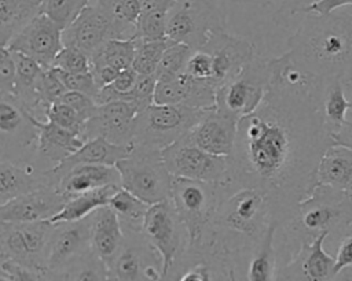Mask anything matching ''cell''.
Returning a JSON list of instances; mask_svg holds the SVG:
<instances>
[{"label": "cell", "mask_w": 352, "mask_h": 281, "mask_svg": "<svg viewBox=\"0 0 352 281\" xmlns=\"http://www.w3.org/2000/svg\"><path fill=\"white\" fill-rule=\"evenodd\" d=\"M176 0H143L136 25V37L140 40H164L166 37V19Z\"/></svg>", "instance_id": "35"}, {"label": "cell", "mask_w": 352, "mask_h": 281, "mask_svg": "<svg viewBox=\"0 0 352 281\" xmlns=\"http://www.w3.org/2000/svg\"><path fill=\"white\" fill-rule=\"evenodd\" d=\"M315 181L316 186L352 192V151L338 144L329 145L318 163Z\"/></svg>", "instance_id": "28"}, {"label": "cell", "mask_w": 352, "mask_h": 281, "mask_svg": "<svg viewBox=\"0 0 352 281\" xmlns=\"http://www.w3.org/2000/svg\"><path fill=\"white\" fill-rule=\"evenodd\" d=\"M212 59V85L216 90L234 78L256 55L252 41L231 36L226 30L214 33L205 45Z\"/></svg>", "instance_id": "17"}, {"label": "cell", "mask_w": 352, "mask_h": 281, "mask_svg": "<svg viewBox=\"0 0 352 281\" xmlns=\"http://www.w3.org/2000/svg\"><path fill=\"white\" fill-rule=\"evenodd\" d=\"M44 121H50L60 127H65L78 134L81 138H82L85 122H87L76 110H73L69 104H66L62 100L51 103L44 108Z\"/></svg>", "instance_id": "40"}, {"label": "cell", "mask_w": 352, "mask_h": 281, "mask_svg": "<svg viewBox=\"0 0 352 281\" xmlns=\"http://www.w3.org/2000/svg\"><path fill=\"white\" fill-rule=\"evenodd\" d=\"M230 192L221 184L173 177L170 200L187 228L188 245L201 241L217 207Z\"/></svg>", "instance_id": "6"}, {"label": "cell", "mask_w": 352, "mask_h": 281, "mask_svg": "<svg viewBox=\"0 0 352 281\" xmlns=\"http://www.w3.org/2000/svg\"><path fill=\"white\" fill-rule=\"evenodd\" d=\"M107 273L109 280H162V259L143 233L124 232L122 245Z\"/></svg>", "instance_id": "15"}, {"label": "cell", "mask_w": 352, "mask_h": 281, "mask_svg": "<svg viewBox=\"0 0 352 281\" xmlns=\"http://www.w3.org/2000/svg\"><path fill=\"white\" fill-rule=\"evenodd\" d=\"M329 233L323 232L311 241H305L290 256L289 262L278 270L276 280H336L334 256L323 249Z\"/></svg>", "instance_id": "20"}, {"label": "cell", "mask_w": 352, "mask_h": 281, "mask_svg": "<svg viewBox=\"0 0 352 281\" xmlns=\"http://www.w3.org/2000/svg\"><path fill=\"white\" fill-rule=\"evenodd\" d=\"M15 74L16 67L12 51L7 45H0V92L14 93Z\"/></svg>", "instance_id": "47"}, {"label": "cell", "mask_w": 352, "mask_h": 281, "mask_svg": "<svg viewBox=\"0 0 352 281\" xmlns=\"http://www.w3.org/2000/svg\"><path fill=\"white\" fill-rule=\"evenodd\" d=\"M226 30V18L216 0H176L168 14L166 37L198 49L217 32Z\"/></svg>", "instance_id": "9"}, {"label": "cell", "mask_w": 352, "mask_h": 281, "mask_svg": "<svg viewBox=\"0 0 352 281\" xmlns=\"http://www.w3.org/2000/svg\"><path fill=\"white\" fill-rule=\"evenodd\" d=\"M116 19L136 29L143 0H96Z\"/></svg>", "instance_id": "44"}, {"label": "cell", "mask_w": 352, "mask_h": 281, "mask_svg": "<svg viewBox=\"0 0 352 281\" xmlns=\"http://www.w3.org/2000/svg\"><path fill=\"white\" fill-rule=\"evenodd\" d=\"M290 63L314 81H352V11L304 12L297 30L287 38Z\"/></svg>", "instance_id": "3"}, {"label": "cell", "mask_w": 352, "mask_h": 281, "mask_svg": "<svg viewBox=\"0 0 352 281\" xmlns=\"http://www.w3.org/2000/svg\"><path fill=\"white\" fill-rule=\"evenodd\" d=\"M54 223L48 219L34 222H0V256L43 271L50 280L48 248Z\"/></svg>", "instance_id": "11"}, {"label": "cell", "mask_w": 352, "mask_h": 281, "mask_svg": "<svg viewBox=\"0 0 352 281\" xmlns=\"http://www.w3.org/2000/svg\"><path fill=\"white\" fill-rule=\"evenodd\" d=\"M351 195H352V192H351Z\"/></svg>", "instance_id": "55"}, {"label": "cell", "mask_w": 352, "mask_h": 281, "mask_svg": "<svg viewBox=\"0 0 352 281\" xmlns=\"http://www.w3.org/2000/svg\"><path fill=\"white\" fill-rule=\"evenodd\" d=\"M37 136L34 115L14 93L0 92V159L34 166Z\"/></svg>", "instance_id": "10"}, {"label": "cell", "mask_w": 352, "mask_h": 281, "mask_svg": "<svg viewBox=\"0 0 352 281\" xmlns=\"http://www.w3.org/2000/svg\"><path fill=\"white\" fill-rule=\"evenodd\" d=\"M88 1L89 0H41L40 12L48 15L65 29Z\"/></svg>", "instance_id": "41"}, {"label": "cell", "mask_w": 352, "mask_h": 281, "mask_svg": "<svg viewBox=\"0 0 352 281\" xmlns=\"http://www.w3.org/2000/svg\"><path fill=\"white\" fill-rule=\"evenodd\" d=\"M157 85L155 74H139L133 89L129 93V101L136 106L139 111L154 103V90Z\"/></svg>", "instance_id": "46"}, {"label": "cell", "mask_w": 352, "mask_h": 281, "mask_svg": "<svg viewBox=\"0 0 352 281\" xmlns=\"http://www.w3.org/2000/svg\"><path fill=\"white\" fill-rule=\"evenodd\" d=\"M139 110L126 100H114L98 106L94 117L87 119L82 138L102 137L114 144H132L133 121Z\"/></svg>", "instance_id": "19"}, {"label": "cell", "mask_w": 352, "mask_h": 281, "mask_svg": "<svg viewBox=\"0 0 352 281\" xmlns=\"http://www.w3.org/2000/svg\"><path fill=\"white\" fill-rule=\"evenodd\" d=\"M109 206L116 212L124 232L142 233L144 217L150 207L148 203L139 199L129 191L118 188L110 197Z\"/></svg>", "instance_id": "34"}, {"label": "cell", "mask_w": 352, "mask_h": 281, "mask_svg": "<svg viewBox=\"0 0 352 281\" xmlns=\"http://www.w3.org/2000/svg\"><path fill=\"white\" fill-rule=\"evenodd\" d=\"M138 47V37L111 38L106 41L92 56V66H110L122 70L132 66Z\"/></svg>", "instance_id": "36"}, {"label": "cell", "mask_w": 352, "mask_h": 281, "mask_svg": "<svg viewBox=\"0 0 352 281\" xmlns=\"http://www.w3.org/2000/svg\"><path fill=\"white\" fill-rule=\"evenodd\" d=\"M305 0H283L279 8L274 14V21L278 25L285 23L289 18L298 14L300 10L304 7Z\"/></svg>", "instance_id": "51"}, {"label": "cell", "mask_w": 352, "mask_h": 281, "mask_svg": "<svg viewBox=\"0 0 352 281\" xmlns=\"http://www.w3.org/2000/svg\"><path fill=\"white\" fill-rule=\"evenodd\" d=\"M191 51L192 48H190L188 45L170 40L166 49L164 51V55L155 71L157 80L173 78L182 74L186 69Z\"/></svg>", "instance_id": "39"}, {"label": "cell", "mask_w": 352, "mask_h": 281, "mask_svg": "<svg viewBox=\"0 0 352 281\" xmlns=\"http://www.w3.org/2000/svg\"><path fill=\"white\" fill-rule=\"evenodd\" d=\"M3 260H4V258L0 256V280H6V277H4L3 271H1V262H3Z\"/></svg>", "instance_id": "53"}, {"label": "cell", "mask_w": 352, "mask_h": 281, "mask_svg": "<svg viewBox=\"0 0 352 281\" xmlns=\"http://www.w3.org/2000/svg\"><path fill=\"white\" fill-rule=\"evenodd\" d=\"M271 77L272 58L256 53L234 78L216 90V110L235 119L253 112L263 101Z\"/></svg>", "instance_id": "8"}, {"label": "cell", "mask_w": 352, "mask_h": 281, "mask_svg": "<svg viewBox=\"0 0 352 281\" xmlns=\"http://www.w3.org/2000/svg\"><path fill=\"white\" fill-rule=\"evenodd\" d=\"M314 1H318V0H305V1H304V5H307V4H311V3H314Z\"/></svg>", "instance_id": "54"}, {"label": "cell", "mask_w": 352, "mask_h": 281, "mask_svg": "<svg viewBox=\"0 0 352 281\" xmlns=\"http://www.w3.org/2000/svg\"><path fill=\"white\" fill-rule=\"evenodd\" d=\"M268 196L257 188H238L217 207L201 241L195 245L217 256L235 276L248 262L274 222ZM279 223V222H278Z\"/></svg>", "instance_id": "2"}, {"label": "cell", "mask_w": 352, "mask_h": 281, "mask_svg": "<svg viewBox=\"0 0 352 281\" xmlns=\"http://www.w3.org/2000/svg\"><path fill=\"white\" fill-rule=\"evenodd\" d=\"M89 215L77 221L54 223L48 248L50 280H55L58 273L91 252Z\"/></svg>", "instance_id": "18"}, {"label": "cell", "mask_w": 352, "mask_h": 281, "mask_svg": "<svg viewBox=\"0 0 352 281\" xmlns=\"http://www.w3.org/2000/svg\"><path fill=\"white\" fill-rule=\"evenodd\" d=\"M60 100L65 101L66 104H69L73 110H76L85 121L95 115L98 106H99L94 97H91L85 93H81V92H76V90H67L60 97Z\"/></svg>", "instance_id": "48"}, {"label": "cell", "mask_w": 352, "mask_h": 281, "mask_svg": "<svg viewBox=\"0 0 352 281\" xmlns=\"http://www.w3.org/2000/svg\"><path fill=\"white\" fill-rule=\"evenodd\" d=\"M52 67L78 73V71H89L92 69L91 56L87 55L84 51L72 47V45H63L62 49L55 56Z\"/></svg>", "instance_id": "43"}, {"label": "cell", "mask_w": 352, "mask_h": 281, "mask_svg": "<svg viewBox=\"0 0 352 281\" xmlns=\"http://www.w3.org/2000/svg\"><path fill=\"white\" fill-rule=\"evenodd\" d=\"M54 70L56 71L58 77L60 78L62 84L66 86L67 90L81 92V93H85L95 99L99 88L94 80V74L91 70L89 71H78V73L65 71V70H60L56 67H54Z\"/></svg>", "instance_id": "45"}, {"label": "cell", "mask_w": 352, "mask_h": 281, "mask_svg": "<svg viewBox=\"0 0 352 281\" xmlns=\"http://www.w3.org/2000/svg\"><path fill=\"white\" fill-rule=\"evenodd\" d=\"M206 110L209 108L153 103L136 114L132 144L162 151L183 137L201 119Z\"/></svg>", "instance_id": "5"}, {"label": "cell", "mask_w": 352, "mask_h": 281, "mask_svg": "<svg viewBox=\"0 0 352 281\" xmlns=\"http://www.w3.org/2000/svg\"><path fill=\"white\" fill-rule=\"evenodd\" d=\"M12 56L16 67L14 95L37 119H44L37 96V84L44 67L30 56L18 51H12Z\"/></svg>", "instance_id": "30"}, {"label": "cell", "mask_w": 352, "mask_h": 281, "mask_svg": "<svg viewBox=\"0 0 352 281\" xmlns=\"http://www.w3.org/2000/svg\"><path fill=\"white\" fill-rule=\"evenodd\" d=\"M103 186H121L120 171L109 164H77L63 173L56 184L66 200Z\"/></svg>", "instance_id": "26"}, {"label": "cell", "mask_w": 352, "mask_h": 281, "mask_svg": "<svg viewBox=\"0 0 352 281\" xmlns=\"http://www.w3.org/2000/svg\"><path fill=\"white\" fill-rule=\"evenodd\" d=\"M352 225V195L327 185H318L302 199L294 212L280 225L285 232V248L290 256L302 243L323 232L337 239ZM279 226V228H280Z\"/></svg>", "instance_id": "4"}, {"label": "cell", "mask_w": 352, "mask_h": 281, "mask_svg": "<svg viewBox=\"0 0 352 281\" xmlns=\"http://www.w3.org/2000/svg\"><path fill=\"white\" fill-rule=\"evenodd\" d=\"M169 38L164 40H140L138 38L136 53L132 67L138 74H155L164 51L169 44Z\"/></svg>", "instance_id": "38"}, {"label": "cell", "mask_w": 352, "mask_h": 281, "mask_svg": "<svg viewBox=\"0 0 352 281\" xmlns=\"http://www.w3.org/2000/svg\"><path fill=\"white\" fill-rule=\"evenodd\" d=\"M121 186H103L99 189H92L77 196L70 197L65 206L48 221L51 223H59L66 221H77L88 217L95 210L107 206L110 197Z\"/></svg>", "instance_id": "31"}, {"label": "cell", "mask_w": 352, "mask_h": 281, "mask_svg": "<svg viewBox=\"0 0 352 281\" xmlns=\"http://www.w3.org/2000/svg\"><path fill=\"white\" fill-rule=\"evenodd\" d=\"M45 185L56 186L48 170L0 159V204Z\"/></svg>", "instance_id": "27"}, {"label": "cell", "mask_w": 352, "mask_h": 281, "mask_svg": "<svg viewBox=\"0 0 352 281\" xmlns=\"http://www.w3.org/2000/svg\"><path fill=\"white\" fill-rule=\"evenodd\" d=\"M238 119L228 117L212 107L184 134L186 138L201 149L220 156H230L236 136Z\"/></svg>", "instance_id": "22"}, {"label": "cell", "mask_w": 352, "mask_h": 281, "mask_svg": "<svg viewBox=\"0 0 352 281\" xmlns=\"http://www.w3.org/2000/svg\"><path fill=\"white\" fill-rule=\"evenodd\" d=\"M279 228V223L274 221L267 229L263 240L258 247L252 254L246 271L245 280L249 281H271L276 280L278 269H276V252L274 247L275 232Z\"/></svg>", "instance_id": "33"}, {"label": "cell", "mask_w": 352, "mask_h": 281, "mask_svg": "<svg viewBox=\"0 0 352 281\" xmlns=\"http://www.w3.org/2000/svg\"><path fill=\"white\" fill-rule=\"evenodd\" d=\"M55 280H109L106 265L91 251L56 274Z\"/></svg>", "instance_id": "37"}, {"label": "cell", "mask_w": 352, "mask_h": 281, "mask_svg": "<svg viewBox=\"0 0 352 281\" xmlns=\"http://www.w3.org/2000/svg\"><path fill=\"white\" fill-rule=\"evenodd\" d=\"M67 200L54 185L26 192L0 204V222H34L54 217Z\"/></svg>", "instance_id": "21"}, {"label": "cell", "mask_w": 352, "mask_h": 281, "mask_svg": "<svg viewBox=\"0 0 352 281\" xmlns=\"http://www.w3.org/2000/svg\"><path fill=\"white\" fill-rule=\"evenodd\" d=\"M136 37V29L116 19L96 0H89L63 29V45H72L92 56L111 38Z\"/></svg>", "instance_id": "12"}, {"label": "cell", "mask_w": 352, "mask_h": 281, "mask_svg": "<svg viewBox=\"0 0 352 281\" xmlns=\"http://www.w3.org/2000/svg\"><path fill=\"white\" fill-rule=\"evenodd\" d=\"M319 85L298 71L286 53L272 58L263 101L236 122L228 156L231 191H264L279 226L316 188L318 163L333 144L319 111Z\"/></svg>", "instance_id": "1"}, {"label": "cell", "mask_w": 352, "mask_h": 281, "mask_svg": "<svg viewBox=\"0 0 352 281\" xmlns=\"http://www.w3.org/2000/svg\"><path fill=\"white\" fill-rule=\"evenodd\" d=\"M121 188L148 204L170 199L173 175L166 169L161 151L133 145L131 154L118 160Z\"/></svg>", "instance_id": "7"}, {"label": "cell", "mask_w": 352, "mask_h": 281, "mask_svg": "<svg viewBox=\"0 0 352 281\" xmlns=\"http://www.w3.org/2000/svg\"><path fill=\"white\" fill-rule=\"evenodd\" d=\"M89 239L91 251L109 269L124 241V230L109 204L89 215Z\"/></svg>", "instance_id": "24"}, {"label": "cell", "mask_w": 352, "mask_h": 281, "mask_svg": "<svg viewBox=\"0 0 352 281\" xmlns=\"http://www.w3.org/2000/svg\"><path fill=\"white\" fill-rule=\"evenodd\" d=\"M34 123L38 132L34 166L41 171L55 167L84 144L78 134L50 121L34 117Z\"/></svg>", "instance_id": "23"}, {"label": "cell", "mask_w": 352, "mask_h": 281, "mask_svg": "<svg viewBox=\"0 0 352 281\" xmlns=\"http://www.w3.org/2000/svg\"><path fill=\"white\" fill-rule=\"evenodd\" d=\"M351 266H352V234L342 237L340 247L337 249V255L334 256L336 277H338V274L342 270Z\"/></svg>", "instance_id": "49"}, {"label": "cell", "mask_w": 352, "mask_h": 281, "mask_svg": "<svg viewBox=\"0 0 352 281\" xmlns=\"http://www.w3.org/2000/svg\"><path fill=\"white\" fill-rule=\"evenodd\" d=\"M143 236L162 259V280L188 245V232L170 199L150 204L143 223Z\"/></svg>", "instance_id": "13"}, {"label": "cell", "mask_w": 352, "mask_h": 281, "mask_svg": "<svg viewBox=\"0 0 352 281\" xmlns=\"http://www.w3.org/2000/svg\"><path fill=\"white\" fill-rule=\"evenodd\" d=\"M333 144H338L342 147H346L348 149L352 151V118H346L344 125L331 134Z\"/></svg>", "instance_id": "52"}, {"label": "cell", "mask_w": 352, "mask_h": 281, "mask_svg": "<svg viewBox=\"0 0 352 281\" xmlns=\"http://www.w3.org/2000/svg\"><path fill=\"white\" fill-rule=\"evenodd\" d=\"M161 155L173 177L221 184L231 189L228 156L209 154L190 143L186 136L165 147Z\"/></svg>", "instance_id": "14"}, {"label": "cell", "mask_w": 352, "mask_h": 281, "mask_svg": "<svg viewBox=\"0 0 352 281\" xmlns=\"http://www.w3.org/2000/svg\"><path fill=\"white\" fill-rule=\"evenodd\" d=\"M345 85L338 78L323 81L319 85V111L330 137L344 125L346 112L352 110V100L345 96Z\"/></svg>", "instance_id": "29"}, {"label": "cell", "mask_w": 352, "mask_h": 281, "mask_svg": "<svg viewBox=\"0 0 352 281\" xmlns=\"http://www.w3.org/2000/svg\"><path fill=\"white\" fill-rule=\"evenodd\" d=\"M41 0H0V45H8L14 36L40 12Z\"/></svg>", "instance_id": "32"}, {"label": "cell", "mask_w": 352, "mask_h": 281, "mask_svg": "<svg viewBox=\"0 0 352 281\" xmlns=\"http://www.w3.org/2000/svg\"><path fill=\"white\" fill-rule=\"evenodd\" d=\"M133 144H114L102 137L85 140L84 144L70 156L63 159L59 164L48 169L55 184L59 177L77 164H109L116 166L118 160L131 154Z\"/></svg>", "instance_id": "25"}, {"label": "cell", "mask_w": 352, "mask_h": 281, "mask_svg": "<svg viewBox=\"0 0 352 281\" xmlns=\"http://www.w3.org/2000/svg\"><path fill=\"white\" fill-rule=\"evenodd\" d=\"M352 5V0H318L311 4L304 5L298 14L304 12H316V14H329L337 11L338 8Z\"/></svg>", "instance_id": "50"}, {"label": "cell", "mask_w": 352, "mask_h": 281, "mask_svg": "<svg viewBox=\"0 0 352 281\" xmlns=\"http://www.w3.org/2000/svg\"><path fill=\"white\" fill-rule=\"evenodd\" d=\"M66 92H67V89L62 84V81L58 77L54 67L44 69L40 75L38 84H37V96H38V103H40V108L43 112V118H44V108L47 106H50L51 103L60 100V97Z\"/></svg>", "instance_id": "42"}, {"label": "cell", "mask_w": 352, "mask_h": 281, "mask_svg": "<svg viewBox=\"0 0 352 281\" xmlns=\"http://www.w3.org/2000/svg\"><path fill=\"white\" fill-rule=\"evenodd\" d=\"M63 27L48 15H34L8 42V48L34 59L44 69L54 64L55 56L63 47Z\"/></svg>", "instance_id": "16"}]
</instances>
